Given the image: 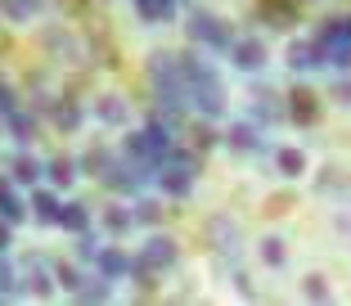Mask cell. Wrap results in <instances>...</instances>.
Masks as SVG:
<instances>
[{"instance_id": "obj_1", "label": "cell", "mask_w": 351, "mask_h": 306, "mask_svg": "<svg viewBox=\"0 0 351 306\" xmlns=\"http://www.w3.org/2000/svg\"><path fill=\"white\" fill-rule=\"evenodd\" d=\"M154 180L162 185L167 198H185L189 189H194V180H198V153L194 149H176V144H171Z\"/></svg>"}, {"instance_id": "obj_2", "label": "cell", "mask_w": 351, "mask_h": 306, "mask_svg": "<svg viewBox=\"0 0 351 306\" xmlns=\"http://www.w3.org/2000/svg\"><path fill=\"white\" fill-rule=\"evenodd\" d=\"M171 126L162 122V117H149L140 131H131L126 135V158H135V163H149V167H162V158H167V149H171Z\"/></svg>"}, {"instance_id": "obj_3", "label": "cell", "mask_w": 351, "mask_h": 306, "mask_svg": "<svg viewBox=\"0 0 351 306\" xmlns=\"http://www.w3.org/2000/svg\"><path fill=\"white\" fill-rule=\"evenodd\" d=\"M185 99H189V108L198 113V117H221L226 113V86H221V77L212 68H203L198 77H189L185 82Z\"/></svg>"}, {"instance_id": "obj_4", "label": "cell", "mask_w": 351, "mask_h": 306, "mask_svg": "<svg viewBox=\"0 0 351 306\" xmlns=\"http://www.w3.org/2000/svg\"><path fill=\"white\" fill-rule=\"evenodd\" d=\"M315 45H320V54H324V68H338V72L351 68V23L347 19L324 23L320 36H315Z\"/></svg>"}, {"instance_id": "obj_5", "label": "cell", "mask_w": 351, "mask_h": 306, "mask_svg": "<svg viewBox=\"0 0 351 306\" xmlns=\"http://www.w3.org/2000/svg\"><path fill=\"white\" fill-rule=\"evenodd\" d=\"M189 36H194L198 45H207V50H217V54H226L230 50V41H234V32H230V23L226 19H217V14H189Z\"/></svg>"}, {"instance_id": "obj_6", "label": "cell", "mask_w": 351, "mask_h": 306, "mask_svg": "<svg viewBox=\"0 0 351 306\" xmlns=\"http://www.w3.org/2000/svg\"><path fill=\"white\" fill-rule=\"evenodd\" d=\"M19 279H23V293H32V297H50L54 293V266L45 261V257H27L23 270H19Z\"/></svg>"}, {"instance_id": "obj_7", "label": "cell", "mask_w": 351, "mask_h": 306, "mask_svg": "<svg viewBox=\"0 0 351 306\" xmlns=\"http://www.w3.org/2000/svg\"><path fill=\"white\" fill-rule=\"evenodd\" d=\"M226 54H230V63H234L239 72H261L266 68V45H261L257 36H234Z\"/></svg>"}, {"instance_id": "obj_8", "label": "cell", "mask_w": 351, "mask_h": 306, "mask_svg": "<svg viewBox=\"0 0 351 306\" xmlns=\"http://www.w3.org/2000/svg\"><path fill=\"white\" fill-rule=\"evenodd\" d=\"M226 144L234 153H243V158H261V153H266V135H261V126H252V122H234L226 131Z\"/></svg>"}, {"instance_id": "obj_9", "label": "cell", "mask_w": 351, "mask_h": 306, "mask_svg": "<svg viewBox=\"0 0 351 306\" xmlns=\"http://www.w3.org/2000/svg\"><path fill=\"white\" fill-rule=\"evenodd\" d=\"M176 239L171 235H149V244H145V252H140V266L145 270H167V266H176Z\"/></svg>"}, {"instance_id": "obj_10", "label": "cell", "mask_w": 351, "mask_h": 306, "mask_svg": "<svg viewBox=\"0 0 351 306\" xmlns=\"http://www.w3.org/2000/svg\"><path fill=\"white\" fill-rule=\"evenodd\" d=\"M284 117H293L298 126H315V122H320V99L298 86V91L289 95V104H284Z\"/></svg>"}, {"instance_id": "obj_11", "label": "cell", "mask_w": 351, "mask_h": 306, "mask_svg": "<svg viewBox=\"0 0 351 306\" xmlns=\"http://www.w3.org/2000/svg\"><path fill=\"white\" fill-rule=\"evenodd\" d=\"M95 266H99L104 279H126L131 275V257H126L122 248H99V252H95Z\"/></svg>"}, {"instance_id": "obj_12", "label": "cell", "mask_w": 351, "mask_h": 306, "mask_svg": "<svg viewBox=\"0 0 351 306\" xmlns=\"http://www.w3.org/2000/svg\"><path fill=\"white\" fill-rule=\"evenodd\" d=\"M289 68L293 72H315V68H324L320 45H315V41H293L289 45Z\"/></svg>"}, {"instance_id": "obj_13", "label": "cell", "mask_w": 351, "mask_h": 306, "mask_svg": "<svg viewBox=\"0 0 351 306\" xmlns=\"http://www.w3.org/2000/svg\"><path fill=\"white\" fill-rule=\"evenodd\" d=\"M50 117H54V126H59L63 135H73V131H82V104L77 99H54V108H50Z\"/></svg>"}, {"instance_id": "obj_14", "label": "cell", "mask_w": 351, "mask_h": 306, "mask_svg": "<svg viewBox=\"0 0 351 306\" xmlns=\"http://www.w3.org/2000/svg\"><path fill=\"white\" fill-rule=\"evenodd\" d=\"M95 113H99V122H104V126H126V122H131V104H126L122 95H104Z\"/></svg>"}, {"instance_id": "obj_15", "label": "cell", "mask_w": 351, "mask_h": 306, "mask_svg": "<svg viewBox=\"0 0 351 306\" xmlns=\"http://www.w3.org/2000/svg\"><path fill=\"white\" fill-rule=\"evenodd\" d=\"M279 117H284V104H279L270 91L252 95V122L257 126H270V122H279Z\"/></svg>"}, {"instance_id": "obj_16", "label": "cell", "mask_w": 351, "mask_h": 306, "mask_svg": "<svg viewBox=\"0 0 351 306\" xmlns=\"http://www.w3.org/2000/svg\"><path fill=\"white\" fill-rule=\"evenodd\" d=\"M77 302H108L113 297V279H104V275H82V284H77Z\"/></svg>"}, {"instance_id": "obj_17", "label": "cell", "mask_w": 351, "mask_h": 306, "mask_svg": "<svg viewBox=\"0 0 351 306\" xmlns=\"http://www.w3.org/2000/svg\"><path fill=\"white\" fill-rule=\"evenodd\" d=\"M0 221H10V225L27 221V207H23V198L14 194V185H10V180H0Z\"/></svg>"}, {"instance_id": "obj_18", "label": "cell", "mask_w": 351, "mask_h": 306, "mask_svg": "<svg viewBox=\"0 0 351 306\" xmlns=\"http://www.w3.org/2000/svg\"><path fill=\"white\" fill-rule=\"evenodd\" d=\"M275 172L284 176V180H298V176H306V153H302V149H279V153H275Z\"/></svg>"}, {"instance_id": "obj_19", "label": "cell", "mask_w": 351, "mask_h": 306, "mask_svg": "<svg viewBox=\"0 0 351 306\" xmlns=\"http://www.w3.org/2000/svg\"><path fill=\"white\" fill-rule=\"evenodd\" d=\"M135 14L145 23H171L176 19V0H135Z\"/></svg>"}, {"instance_id": "obj_20", "label": "cell", "mask_w": 351, "mask_h": 306, "mask_svg": "<svg viewBox=\"0 0 351 306\" xmlns=\"http://www.w3.org/2000/svg\"><path fill=\"white\" fill-rule=\"evenodd\" d=\"M5 126H10V135L19 144H27L32 135H36V113H23V108H14V113H5Z\"/></svg>"}, {"instance_id": "obj_21", "label": "cell", "mask_w": 351, "mask_h": 306, "mask_svg": "<svg viewBox=\"0 0 351 306\" xmlns=\"http://www.w3.org/2000/svg\"><path fill=\"white\" fill-rule=\"evenodd\" d=\"M27 207H32V216H36L41 225H54V221H59V198H54L50 189H36Z\"/></svg>"}, {"instance_id": "obj_22", "label": "cell", "mask_w": 351, "mask_h": 306, "mask_svg": "<svg viewBox=\"0 0 351 306\" xmlns=\"http://www.w3.org/2000/svg\"><path fill=\"white\" fill-rule=\"evenodd\" d=\"M41 172L45 167L36 163V158H27V153H19L10 163V180H19V185H41Z\"/></svg>"}, {"instance_id": "obj_23", "label": "cell", "mask_w": 351, "mask_h": 306, "mask_svg": "<svg viewBox=\"0 0 351 306\" xmlns=\"http://www.w3.org/2000/svg\"><path fill=\"white\" fill-rule=\"evenodd\" d=\"M54 225H63L68 235H77V230L90 225V212H86V203H59V221Z\"/></svg>"}, {"instance_id": "obj_24", "label": "cell", "mask_w": 351, "mask_h": 306, "mask_svg": "<svg viewBox=\"0 0 351 306\" xmlns=\"http://www.w3.org/2000/svg\"><path fill=\"white\" fill-rule=\"evenodd\" d=\"M0 14L10 23H32L41 14V0H0Z\"/></svg>"}, {"instance_id": "obj_25", "label": "cell", "mask_w": 351, "mask_h": 306, "mask_svg": "<svg viewBox=\"0 0 351 306\" xmlns=\"http://www.w3.org/2000/svg\"><path fill=\"white\" fill-rule=\"evenodd\" d=\"M0 297H27L23 293V279H19V266L5 261V257H0Z\"/></svg>"}, {"instance_id": "obj_26", "label": "cell", "mask_w": 351, "mask_h": 306, "mask_svg": "<svg viewBox=\"0 0 351 306\" xmlns=\"http://www.w3.org/2000/svg\"><path fill=\"white\" fill-rule=\"evenodd\" d=\"M257 14L270 23V27H279V32H284V27H293V5H279V0H266V5H261Z\"/></svg>"}, {"instance_id": "obj_27", "label": "cell", "mask_w": 351, "mask_h": 306, "mask_svg": "<svg viewBox=\"0 0 351 306\" xmlns=\"http://www.w3.org/2000/svg\"><path fill=\"white\" fill-rule=\"evenodd\" d=\"M45 176H50L54 185H73L82 172H77V163H73V158H50V163H45Z\"/></svg>"}, {"instance_id": "obj_28", "label": "cell", "mask_w": 351, "mask_h": 306, "mask_svg": "<svg viewBox=\"0 0 351 306\" xmlns=\"http://www.w3.org/2000/svg\"><path fill=\"white\" fill-rule=\"evenodd\" d=\"M261 261H266V266H275V270H279L284 261H289V248H284V239H279V235L261 239Z\"/></svg>"}, {"instance_id": "obj_29", "label": "cell", "mask_w": 351, "mask_h": 306, "mask_svg": "<svg viewBox=\"0 0 351 306\" xmlns=\"http://www.w3.org/2000/svg\"><path fill=\"white\" fill-rule=\"evenodd\" d=\"M162 212L167 207L158 203V198H140V203L131 207V216H135V225H154V221H162Z\"/></svg>"}, {"instance_id": "obj_30", "label": "cell", "mask_w": 351, "mask_h": 306, "mask_svg": "<svg viewBox=\"0 0 351 306\" xmlns=\"http://www.w3.org/2000/svg\"><path fill=\"white\" fill-rule=\"evenodd\" d=\"M131 225H135L131 207H108V212H104V230H108V235H122V230H131Z\"/></svg>"}, {"instance_id": "obj_31", "label": "cell", "mask_w": 351, "mask_h": 306, "mask_svg": "<svg viewBox=\"0 0 351 306\" xmlns=\"http://www.w3.org/2000/svg\"><path fill=\"white\" fill-rule=\"evenodd\" d=\"M99 235H95L90 225H86V230H77V257H82V261H95V252H99Z\"/></svg>"}, {"instance_id": "obj_32", "label": "cell", "mask_w": 351, "mask_h": 306, "mask_svg": "<svg viewBox=\"0 0 351 306\" xmlns=\"http://www.w3.org/2000/svg\"><path fill=\"white\" fill-rule=\"evenodd\" d=\"M302 293H306L311 302H329V284H324V275H306V279H302Z\"/></svg>"}, {"instance_id": "obj_33", "label": "cell", "mask_w": 351, "mask_h": 306, "mask_svg": "<svg viewBox=\"0 0 351 306\" xmlns=\"http://www.w3.org/2000/svg\"><path fill=\"white\" fill-rule=\"evenodd\" d=\"M54 284L68 288V293H77V284H82V270H77V266H54Z\"/></svg>"}, {"instance_id": "obj_34", "label": "cell", "mask_w": 351, "mask_h": 306, "mask_svg": "<svg viewBox=\"0 0 351 306\" xmlns=\"http://www.w3.org/2000/svg\"><path fill=\"white\" fill-rule=\"evenodd\" d=\"M329 189H333V194H347V185H342V172H338V167H324V176H320V194H329Z\"/></svg>"}, {"instance_id": "obj_35", "label": "cell", "mask_w": 351, "mask_h": 306, "mask_svg": "<svg viewBox=\"0 0 351 306\" xmlns=\"http://www.w3.org/2000/svg\"><path fill=\"white\" fill-rule=\"evenodd\" d=\"M104 163H108V149H90L82 163H77V172H95V176H99V172H104Z\"/></svg>"}, {"instance_id": "obj_36", "label": "cell", "mask_w": 351, "mask_h": 306, "mask_svg": "<svg viewBox=\"0 0 351 306\" xmlns=\"http://www.w3.org/2000/svg\"><path fill=\"white\" fill-rule=\"evenodd\" d=\"M14 108H19V91L0 77V117H5V113H14Z\"/></svg>"}, {"instance_id": "obj_37", "label": "cell", "mask_w": 351, "mask_h": 306, "mask_svg": "<svg viewBox=\"0 0 351 306\" xmlns=\"http://www.w3.org/2000/svg\"><path fill=\"white\" fill-rule=\"evenodd\" d=\"M221 140V135L217 131H212V126H198V131H194V153H203V149H212V144H217Z\"/></svg>"}, {"instance_id": "obj_38", "label": "cell", "mask_w": 351, "mask_h": 306, "mask_svg": "<svg viewBox=\"0 0 351 306\" xmlns=\"http://www.w3.org/2000/svg\"><path fill=\"white\" fill-rule=\"evenodd\" d=\"M333 104H351V86L347 82H333Z\"/></svg>"}, {"instance_id": "obj_39", "label": "cell", "mask_w": 351, "mask_h": 306, "mask_svg": "<svg viewBox=\"0 0 351 306\" xmlns=\"http://www.w3.org/2000/svg\"><path fill=\"white\" fill-rule=\"evenodd\" d=\"M10 230H14V225H10V221H0V252H5V248H10V244H14V235H10Z\"/></svg>"}]
</instances>
